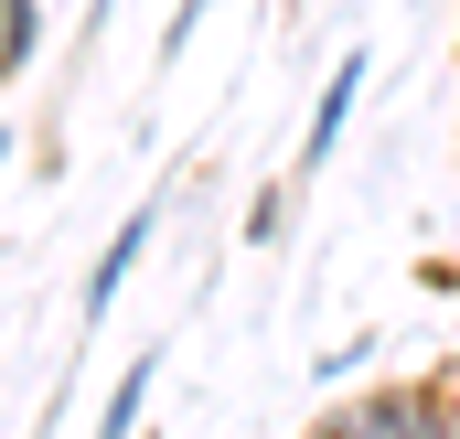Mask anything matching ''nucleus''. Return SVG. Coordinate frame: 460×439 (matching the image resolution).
<instances>
[{
    "mask_svg": "<svg viewBox=\"0 0 460 439\" xmlns=\"http://www.w3.org/2000/svg\"><path fill=\"white\" fill-rule=\"evenodd\" d=\"M322 429H343V439H418V429H450V397H439V386H364V397L332 408Z\"/></svg>",
    "mask_w": 460,
    "mask_h": 439,
    "instance_id": "obj_1",
    "label": "nucleus"
},
{
    "mask_svg": "<svg viewBox=\"0 0 460 439\" xmlns=\"http://www.w3.org/2000/svg\"><path fill=\"white\" fill-rule=\"evenodd\" d=\"M364 76H375V65H364V43H353L343 65L322 76V108H311V129H300V172H322V161L343 150V129H353V108H364Z\"/></svg>",
    "mask_w": 460,
    "mask_h": 439,
    "instance_id": "obj_2",
    "label": "nucleus"
},
{
    "mask_svg": "<svg viewBox=\"0 0 460 439\" xmlns=\"http://www.w3.org/2000/svg\"><path fill=\"white\" fill-rule=\"evenodd\" d=\"M150 236H161V193H150V204H128L118 236H108V257L86 268V322H108V311H118V290H128V268L150 257Z\"/></svg>",
    "mask_w": 460,
    "mask_h": 439,
    "instance_id": "obj_3",
    "label": "nucleus"
},
{
    "mask_svg": "<svg viewBox=\"0 0 460 439\" xmlns=\"http://www.w3.org/2000/svg\"><path fill=\"white\" fill-rule=\"evenodd\" d=\"M150 386H161V343H139L128 364H118L108 408H97V429H139V408H150Z\"/></svg>",
    "mask_w": 460,
    "mask_h": 439,
    "instance_id": "obj_4",
    "label": "nucleus"
},
{
    "mask_svg": "<svg viewBox=\"0 0 460 439\" xmlns=\"http://www.w3.org/2000/svg\"><path fill=\"white\" fill-rule=\"evenodd\" d=\"M43 54V0H0V86Z\"/></svg>",
    "mask_w": 460,
    "mask_h": 439,
    "instance_id": "obj_5",
    "label": "nucleus"
},
{
    "mask_svg": "<svg viewBox=\"0 0 460 439\" xmlns=\"http://www.w3.org/2000/svg\"><path fill=\"white\" fill-rule=\"evenodd\" d=\"M193 22H204V0H172V22H161V54L182 65V43H193Z\"/></svg>",
    "mask_w": 460,
    "mask_h": 439,
    "instance_id": "obj_6",
    "label": "nucleus"
},
{
    "mask_svg": "<svg viewBox=\"0 0 460 439\" xmlns=\"http://www.w3.org/2000/svg\"><path fill=\"white\" fill-rule=\"evenodd\" d=\"M0 161H11V139H0Z\"/></svg>",
    "mask_w": 460,
    "mask_h": 439,
    "instance_id": "obj_7",
    "label": "nucleus"
}]
</instances>
